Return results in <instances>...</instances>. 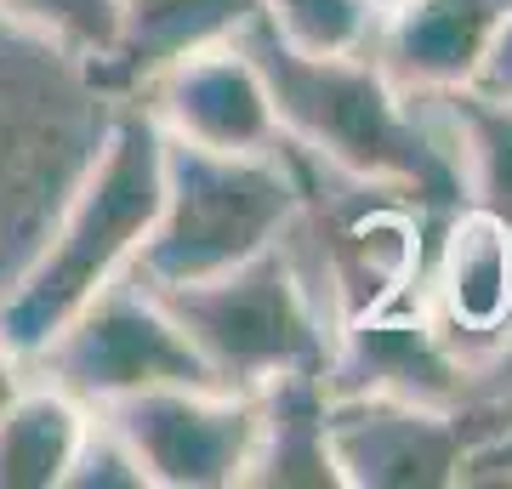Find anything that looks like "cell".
<instances>
[{
  "label": "cell",
  "mask_w": 512,
  "mask_h": 489,
  "mask_svg": "<svg viewBox=\"0 0 512 489\" xmlns=\"http://www.w3.org/2000/svg\"><path fill=\"white\" fill-rule=\"evenodd\" d=\"M18 387H23V359L6 347V336H0V410L18 399Z\"/></svg>",
  "instance_id": "obj_21"
},
{
  "label": "cell",
  "mask_w": 512,
  "mask_h": 489,
  "mask_svg": "<svg viewBox=\"0 0 512 489\" xmlns=\"http://www.w3.org/2000/svg\"><path fill=\"white\" fill-rule=\"evenodd\" d=\"M97 416L126 438L143 484L160 489L239 484L256 444V393L245 387H148L97 404Z\"/></svg>",
  "instance_id": "obj_6"
},
{
  "label": "cell",
  "mask_w": 512,
  "mask_h": 489,
  "mask_svg": "<svg viewBox=\"0 0 512 489\" xmlns=\"http://www.w3.org/2000/svg\"><path fill=\"white\" fill-rule=\"evenodd\" d=\"M296 217L302 182L279 154H217L165 137L160 217L131 273L143 285H194L279 245Z\"/></svg>",
  "instance_id": "obj_3"
},
{
  "label": "cell",
  "mask_w": 512,
  "mask_h": 489,
  "mask_svg": "<svg viewBox=\"0 0 512 489\" xmlns=\"http://www.w3.org/2000/svg\"><path fill=\"white\" fill-rule=\"evenodd\" d=\"M40 376L57 381L80 404H114L148 387H222L211 364L194 353L177 319L154 302V290L137 273H120L103 285L35 353Z\"/></svg>",
  "instance_id": "obj_5"
},
{
  "label": "cell",
  "mask_w": 512,
  "mask_h": 489,
  "mask_svg": "<svg viewBox=\"0 0 512 489\" xmlns=\"http://www.w3.org/2000/svg\"><path fill=\"white\" fill-rule=\"evenodd\" d=\"M239 46L268 80L285 143L308 148L336 177L399 194L416 211H456L461 171L450 137L421 97H404L365 52H302L268 18L239 29Z\"/></svg>",
  "instance_id": "obj_1"
},
{
  "label": "cell",
  "mask_w": 512,
  "mask_h": 489,
  "mask_svg": "<svg viewBox=\"0 0 512 489\" xmlns=\"http://www.w3.org/2000/svg\"><path fill=\"white\" fill-rule=\"evenodd\" d=\"M427 319L456 359L512 342V222L456 205L427 268Z\"/></svg>",
  "instance_id": "obj_9"
},
{
  "label": "cell",
  "mask_w": 512,
  "mask_h": 489,
  "mask_svg": "<svg viewBox=\"0 0 512 489\" xmlns=\"http://www.w3.org/2000/svg\"><path fill=\"white\" fill-rule=\"evenodd\" d=\"M461 484H512V433L473 444L461 461Z\"/></svg>",
  "instance_id": "obj_19"
},
{
  "label": "cell",
  "mask_w": 512,
  "mask_h": 489,
  "mask_svg": "<svg viewBox=\"0 0 512 489\" xmlns=\"http://www.w3.org/2000/svg\"><path fill=\"white\" fill-rule=\"evenodd\" d=\"M148 290L177 319V330L194 342V353L211 364V376L222 387L256 393L262 381L291 376V370H313L325 381L330 336L308 273L296 268L285 239L228 273H211V279H194V285H148Z\"/></svg>",
  "instance_id": "obj_4"
},
{
  "label": "cell",
  "mask_w": 512,
  "mask_h": 489,
  "mask_svg": "<svg viewBox=\"0 0 512 489\" xmlns=\"http://www.w3.org/2000/svg\"><path fill=\"white\" fill-rule=\"evenodd\" d=\"M114 484L120 489H143V467L131 461L126 438L97 416L92 427H86V444H80V455H74L63 489H114Z\"/></svg>",
  "instance_id": "obj_18"
},
{
  "label": "cell",
  "mask_w": 512,
  "mask_h": 489,
  "mask_svg": "<svg viewBox=\"0 0 512 489\" xmlns=\"http://www.w3.org/2000/svg\"><path fill=\"white\" fill-rule=\"evenodd\" d=\"M512 0H399L376 18V69L404 97H433L450 86H473Z\"/></svg>",
  "instance_id": "obj_10"
},
{
  "label": "cell",
  "mask_w": 512,
  "mask_h": 489,
  "mask_svg": "<svg viewBox=\"0 0 512 489\" xmlns=\"http://www.w3.org/2000/svg\"><path fill=\"white\" fill-rule=\"evenodd\" d=\"M325 381L291 370L256 387V444L239 484L256 489H336V461L325 438Z\"/></svg>",
  "instance_id": "obj_11"
},
{
  "label": "cell",
  "mask_w": 512,
  "mask_h": 489,
  "mask_svg": "<svg viewBox=\"0 0 512 489\" xmlns=\"http://www.w3.org/2000/svg\"><path fill=\"white\" fill-rule=\"evenodd\" d=\"M473 86L495 91V97H512V12L501 18V29H495L490 52H484V63H478Z\"/></svg>",
  "instance_id": "obj_20"
},
{
  "label": "cell",
  "mask_w": 512,
  "mask_h": 489,
  "mask_svg": "<svg viewBox=\"0 0 512 489\" xmlns=\"http://www.w3.org/2000/svg\"><path fill=\"white\" fill-rule=\"evenodd\" d=\"M325 438L348 489H433L461 484L467 438L444 404L404 393H330Z\"/></svg>",
  "instance_id": "obj_7"
},
{
  "label": "cell",
  "mask_w": 512,
  "mask_h": 489,
  "mask_svg": "<svg viewBox=\"0 0 512 489\" xmlns=\"http://www.w3.org/2000/svg\"><path fill=\"white\" fill-rule=\"evenodd\" d=\"M86 427L92 404H80L46 376L23 381L18 399L0 410V489H63Z\"/></svg>",
  "instance_id": "obj_12"
},
{
  "label": "cell",
  "mask_w": 512,
  "mask_h": 489,
  "mask_svg": "<svg viewBox=\"0 0 512 489\" xmlns=\"http://www.w3.org/2000/svg\"><path fill=\"white\" fill-rule=\"evenodd\" d=\"M154 86V126L177 143L217 148V154H279L285 131L268 103V80L239 40H217L200 52L148 74Z\"/></svg>",
  "instance_id": "obj_8"
},
{
  "label": "cell",
  "mask_w": 512,
  "mask_h": 489,
  "mask_svg": "<svg viewBox=\"0 0 512 489\" xmlns=\"http://www.w3.org/2000/svg\"><path fill=\"white\" fill-rule=\"evenodd\" d=\"M439 131L450 137L461 171V200L512 222V97H495L484 86H450L421 97Z\"/></svg>",
  "instance_id": "obj_14"
},
{
  "label": "cell",
  "mask_w": 512,
  "mask_h": 489,
  "mask_svg": "<svg viewBox=\"0 0 512 489\" xmlns=\"http://www.w3.org/2000/svg\"><path fill=\"white\" fill-rule=\"evenodd\" d=\"M0 18L92 69H103L120 46V0H0Z\"/></svg>",
  "instance_id": "obj_15"
},
{
  "label": "cell",
  "mask_w": 512,
  "mask_h": 489,
  "mask_svg": "<svg viewBox=\"0 0 512 489\" xmlns=\"http://www.w3.org/2000/svg\"><path fill=\"white\" fill-rule=\"evenodd\" d=\"M256 18H262V0H120V46L103 69L148 80L200 46L234 40Z\"/></svg>",
  "instance_id": "obj_13"
},
{
  "label": "cell",
  "mask_w": 512,
  "mask_h": 489,
  "mask_svg": "<svg viewBox=\"0 0 512 489\" xmlns=\"http://www.w3.org/2000/svg\"><path fill=\"white\" fill-rule=\"evenodd\" d=\"M29 86H35L29 69H23L18 57H6V46H0V211H6L12 194L23 205L40 200L35 188L52 182V171L40 160V143L29 137V109L18 103V91H29Z\"/></svg>",
  "instance_id": "obj_17"
},
{
  "label": "cell",
  "mask_w": 512,
  "mask_h": 489,
  "mask_svg": "<svg viewBox=\"0 0 512 489\" xmlns=\"http://www.w3.org/2000/svg\"><path fill=\"white\" fill-rule=\"evenodd\" d=\"M165 194V137L148 109L114 114L80 165L69 200L46 228L12 290L0 296V336L23 364L69 325L103 285L131 273Z\"/></svg>",
  "instance_id": "obj_2"
},
{
  "label": "cell",
  "mask_w": 512,
  "mask_h": 489,
  "mask_svg": "<svg viewBox=\"0 0 512 489\" xmlns=\"http://www.w3.org/2000/svg\"><path fill=\"white\" fill-rule=\"evenodd\" d=\"M370 12H376V18H382V12H393V6H399V0H365Z\"/></svg>",
  "instance_id": "obj_22"
},
{
  "label": "cell",
  "mask_w": 512,
  "mask_h": 489,
  "mask_svg": "<svg viewBox=\"0 0 512 489\" xmlns=\"http://www.w3.org/2000/svg\"><path fill=\"white\" fill-rule=\"evenodd\" d=\"M262 18L302 52H365L376 29L365 0H262Z\"/></svg>",
  "instance_id": "obj_16"
}]
</instances>
